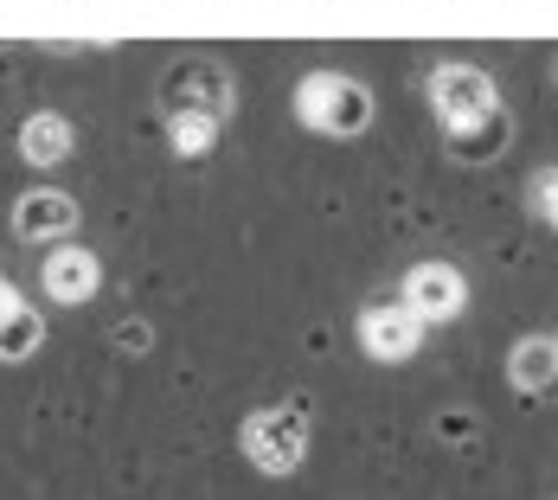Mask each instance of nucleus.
<instances>
[{
	"label": "nucleus",
	"mask_w": 558,
	"mask_h": 500,
	"mask_svg": "<svg viewBox=\"0 0 558 500\" xmlns=\"http://www.w3.org/2000/svg\"><path fill=\"white\" fill-rule=\"evenodd\" d=\"M398 295H404L424 321H456V315L469 308V277H462L456 264H444V257H424V264L404 270Z\"/></svg>",
	"instance_id": "5"
},
{
	"label": "nucleus",
	"mask_w": 558,
	"mask_h": 500,
	"mask_svg": "<svg viewBox=\"0 0 558 500\" xmlns=\"http://www.w3.org/2000/svg\"><path fill=\"white\" fill-rule=\"evenodd\" d=\"M168 142L180 161H199V155L219 148V122L213 115H168Z\"/></svg>",
	"instance_id": "11"
},
{
	"label": "nucleus",
	"mask_w": 558,
	"mask_h": 500,
	"mask_svg": "<svg viewBox=\"0 0 558 500\" xmlns=\"http://www.w3.org/2000/svg\"><path fill=\"white\" fill-rule=\"evenodd\" d=\"M225 110H231V77L213 58H193V64H180L168 77V115H213V122H225Z\"/></svg>",
	"instance_id": "6"
},
{
	"label": "nucleus",
	"mask_w": 558,
	"mask_h": 500,
	"mask_svg": "<svg viewBox=\"0 0 558 500\" xmlns=\"http://www.w3.org/2000/svg\"><path fill=\"white\" fill-rule=\"evenodd\" d=\"M553 340H558V333H553Z\"/></svg>",
	"instance_id": "15"
},
{
	"label": "nucleus",
	"mask_w": 558,
	"mask_h": 500,
	"mask_svg": "<svg viewBox=\"0 0 558 500\" xmlns=\"http://www.w3.org/2000/svg\"><path fill=\"white\" fill-rule=\"evenodd\" d=\"M71 148H77V135H71V122L58 110H39L20 122V155H26V167H58L71 161Z\"/></svg>",
	"instance_id": "10"
},
{
	"label": "nucleus",
	"mask_w": 558,
	"mask_h": 500,
	"mask_svg": "<svg viewBox=\"0 0 558 500\" xmlns=\"http://www.w3.org/2000/svg\"><path fill=\"white\" fill-rule=\"evenodd\" d=\"M13 231L26 237V244H64L71 231H77V199L71 193H58V186H39V193H26L20 206H13Z\"/></svg>",
	"instance_id": "8"
},
{
	"label": "nucleus",
	"mask_w": 558,
	"mask_h": 500,
	"mask_svg": "<svg viewBox=\"0 0 558 500\" xmlns=\"http://www.w3.org/2000/svg\"><path fill=\"white\" fill-rule=\"evenodd\" d=\"M533 212L558 231V167H546V173H533Z\"/></svg>",
	"instance_id": "13"
},
{
	"label": "nucleus",
	"mask_w": 558,
	"mask_h": 500,
	"mask_svg": "<svg viewBox=\"0 0 558 500\" xmlns=\"http://www.w3.org/2000/svg\"><path fill=\"white\" fill-rule=\"evenodd\" d=\"M507 379H513V391H526V398L553 391L558 386V340L553 333H526V340H513V353H507Z\"/></svg>",
	"instance_id": "9"
},
{
	"label": "nucleus",
	"mask_w": 558,
	"mask_h": 500,
	"mask_svg": "<svg viewBox=\"0 0 558 500\" xmlns=\"http://www.w3.org/2000/svg\"><path fill=\"white\" fill-rule=\"evenodd\" d=\"M424 315L404 302V295H386V302H366L360 308V346L379 359V366H398V359H411L417 346H424Z\"/></svg>",
	"instance_id": "4"
},
{
	"label": "nucleus",
	"mask_w": 558,
	"mask_h": 500,
	"mask_svg": "<svg viewBox=\"0 0 558 500\" xmlns=\"http://www.w3.org/2000/svg\"><path fill=\"white\" fill-rule=\"evenodd\" d=\"M39 289H46V302H58V308H84V302L104 289V264H97V251H84V244H58L52 257H46V270H39Z\"/></svg>",
	"instance_id": "7"
},
{
	"label": "nucleus",
	"mask_w": 558,
	"mask_h": 500,
	"mask_svg": "<svg viewBox=\"0 0 558 500\" xmlns=\"http://www.w3.org/2000/svg\"><path fill=\"white\" fill-rule=\"evenodd\" d=\"M295 115L315 135H360L373 122V90L353 71H308L295 84Z\"/></svg>",
	"instance_id": "2"
},
{
	"label": "nucleus",
	"mask_w": 558,
	"mask_h": 500,
	"mask_svg": "<svg viewBox=\"0 0 558 500\" xmlns=\"http://www.w3.org/2000/svg\"><path fill=\"white\" fill-rule=\"evenodd\" d=\"M430 110L444 115V129L456 142H469L475 129H482V135H488V129H507L495 77H488L482 64H462V58H444V64L430 71Z\"/></svg>",
	"instance_id": "1"
},
{
	"label": "nucleus",
	"mask_w": 558,
	"mask_h": 500,
	"mask_svg": "<svg viewBox=\"0 0 558 500\" xmlns=\"http://www.w3.org/2000/svg\"><path fill=\"white\" fill-rule=\"evenodd\" d=\"M238 449H244V462L264 468V475H289V468H302V455H308V411H302V404L251 411L244 430H238Z\"/></svg>",
	"instance_id": "3"
},
{
	"label": "nucleus",
	"mask_w": 558,
	"mask_h": 500,
	"mask_svg": "<svg viewBox=\"0 0 558 500\" xmlns=\"http://www.w3.org/2000/svg\"><path fill=\"white\" fill-rule=\"evenodd\" d=\"M20 308H26V302H20V295H13V282L0 277V328H7V321H13V315H20Z\"/></svg>",
	"instance_id": "14"
},
{
	"label": "nucleus",
	"mask_w": 558,
	"mask_h": 500,
	"mask_svg": "<svg viewBox=\"0 0 558 500\" xmlns=\"http://www.w3.org/2000/svg\"><path fill=\"white\" fill-rule=\"evenodd\" d=\"M39 333H46V328H39V315H33V308H20V315L0 328V359H26V353L39 346Z\"/></svg>",
	"instance_id": "12"
}]
</instances>
